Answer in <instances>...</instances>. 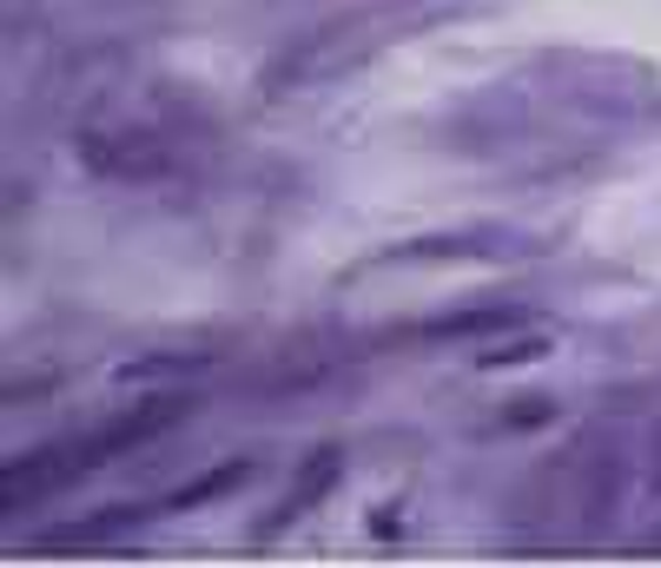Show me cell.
I'll return each mask as SVG.
<instances>
[{"instance_id":"3","label":"cell","mask_w":661,"mask_h":568,"mask_svg":"<svg viewBox=\"0 0 661 568\" xmlns=\"http://www.w3.org/2000/svg\"><path fill=\"white\" fill-rule=\"evenodd\" d=\"M338 476H344V450H338V443H324V450H311V457H305V470H298V483L285 490V503H278V516L265 523V536H278V529H285L291 516H305V510H311V503H318V496H324V490L338 483Z\"/></svg>"},{"instance_id":"4","label":"cell","mask_w":661,"mask_h":568,"mask_svg":"<svg viewBox=\"0 0 661 568\" xmlns=\"http://www.w3.org/2000/svg\"><path fill=\"white\" fill-rule=\"evenodd\" d=\"M252 476V463H218L212 476H199V483H179L166 503H159V516H172V510H199V503H212V496H225V490H238Z\"/></svg>"},{"instance_id":"1","label":"cell","mask_w":661,"mask_h":568,"mask_svg":"<svg viewBox=\"0 0 661 568\" xmlns=\"http://www.w3.org/2000/svg\"><path fill=\"white\" fill-rule=\"evenodd\" d=\"M192 410V397H146L132 417H119V424H106V430H93V437H60V443H46V450H33L26 463H13L7 470V510H20V503H33V496H46V490H66V483H79V476H93L106 457H126L132 443H146V437H159L166 424H179Z\"/></svg>"},{"instance_id":"6","label":"cell","mask_w":661,"mask_h":568,"mask_svg":"<svg viewBox=\"0 0 661 568\" xmlns=\"http://www.w3.org/2000/svg\"><path fill=\"white\" fill-rule=\"evenodd\" d=\"M550 417V404H523V410H510V424H543Z\"/></svg>"},{"instance_id":"5","label":"cell","mask_w":661,"mask_h":568,"mask_svg":"<svg viewBox=\"0 0 661 568\" xmlns=\"http://www.w3.org/2000/svg\"><path fill=\"white\" fill-rule=\"evenodd\" d=\"M543 351H550L543 337H530V344H497V351H483V364H490V371H497V364H530V357H543Z\"/></svg>"},{"instance_id":"2","label":"cell","mask_w":661,"mask_h":568,"mask_svg":"<svg viewBox=\"0 0 661 568\" xmlns=\"http://www.w3.org/2000/svg\"><path fill=\"white\" fill-rule=\"evenodd\" d=\"M79 159L99 179H159L166 172V146H152L146 132H119V139H86Z\"/></svg>"}]
</instances>
